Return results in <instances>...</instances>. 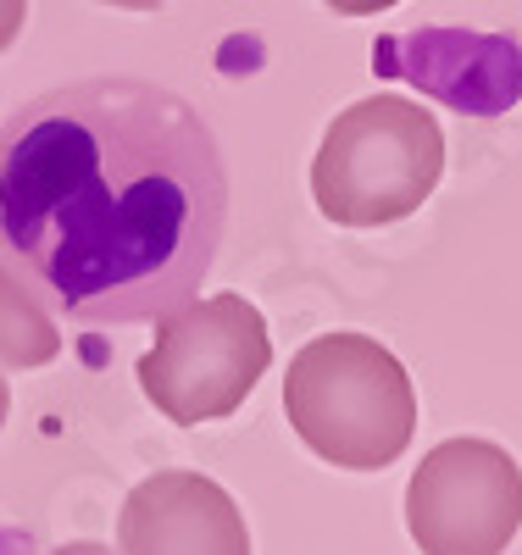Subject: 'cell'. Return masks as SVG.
<instances>
[{
    "mask_svg": "<svg viewBox=\"0 0 522 555\" xmlns=\"http://www.w3.org/2000/svg\"><path fill=\"white\" fill-rule=\"evenodd\" d=\"M228 167L183 95L84 78L0 122V261L73 322H151L201 295Z\"/></svg>",
    "mask_w": 522,
    "mask_h": 555,
    "instance_id": "6da1fadb",
    "label": "cell"
},
{
    "mask_svg": "<svg viewBox=\"0 0 522 555\" xmlns=\"http://www.w3.org/2000/svg\"><path fill=\"white\" fill-rule=\"evenodd\" d=\"M406 528L422 555H506L522 533V467L489 439H445L406 483Z\"/></svg>",
    "mask_w": 522,
    "mask_h": 555,
    "instance_id": "5b68a950",
    "label": "cell"
},
{
    "mask_svg": "<svg viewBox=\"0 0 522 555\" xmlns=\"http://www.w3.org/2000/svg\"><path fill=\"white\" fill-rule=\"evenodd\" d=\"M101 7H123V12H156L162 0H101Z\"/></svg>",
    "mask_w": 522,
    "mask_h": 555,
    "instance_id": "8fae6325",
    "label": "cell"
},
{
    "mask_svg": "<svg viewBox=\"0 0 522 555\" xmlns=\"http://www.w3.org/2000/svg\"><path fill=\"white\" fill-rule=\"evenodd\" d=\"M123 555H251V528L206 473H151L117 512Z\"/></svg>",
    "mask_w": 522,
    "mask_h": 555,
    "instance_id": "8992f818",
    "label": "cell"
},
{
    "mask_svg": "<svg viewBox=\"0 0 522 555\" xmlns=\"http://www.w3.org/2000/svg\"><path fill=\"white\" fill-rule=\"evenodd\" d=\"M445 178V128L411 95H367L328 122L311 201L340 228H390L422 211Z\"/></svg>",
    "mask_w": 522,
    "mask_h": 555,
    "instance_id": "3957f363",
    "label": "cell"
},
{
    "mask_svg": "<svg viewBox=\"0 0 522 555\" xmlns=\"http://www.w3.org/2000/svg\"><path fill=\"white\" fill-rule=\"evenodd\" d=\"M272 366L267 317L245 295L189 300L162 317L156 345L139 356V389L178 428L233 416Z\"/></svg>",
    "mask_w": 522,
    "mask_h": 555,
    "instance_id": "277c9868",
    "label": "cell"
},
{
    "mask_svg": "<svg viewBox=\"0 0 522 555\" xmlns=\"http://www.w3.org/2000/svg\"><path fill=\"white\" fill-rule=\"evenodd\" d=\"M23 23H28V0H0V51H12Z\"/></svg>",
    "mask_w": 522,
    "mask_h": 555,
    "instance_id": "ba28073f",
    "label": "cell"
},
{
    "mask_svg": "<svg viewBox=\"0 0 522 555\" xmlns=\"http://www.w3.org/2000/svg\"><path fill=\"white\" fill-rule=\"evenodd\" d=\"M51 555H123V550H106V544H94V539H78V544H56Z\"/></svg>",
    "mask_w": 522,
    "mask_h": 555,
    "instance_id": "30bf717a",
    "label": "cell"
},
{
    "mask_svg": "<svg viewBox=\"0 0 522 555\" xmlns=\"http://www.w3.org/2000/svg\"><path fill=\"white\" fill-rule=\"evenodd\" d=\"M7 416H12V389H7V378H0V428H7Z\"/></svg>",
    "mask_w": 522,
    "mask_h": 555,
    "instance_id": "7c38bea8",
    "label": "cell"
},
{
    "mask_svg": "<svg viewBox=\"0 0 522 555\" xmlns=\"http://www.w3.org/2000/svg\"><path fill=\"white\" fill-rule=\"evenodd\" d=\"M56 356H62V334L51 322V306L0 261V366L28 373V366H51Z\"/></svg>",
    "mask_w": 522,
    "mask_h": 555,
    "instance_id": "52a82bcc",
    "label": "cell"
},
{
    "mask_svg": "<svg viewBox=\"0 0 522 555\" xmlns=\"http://www.w3.org/2000/svg\"><path fill=\"white\" fill-rule=\"evenodd\" d=\"M328 12H340V17H378V12H390L400 7V0H322Z\"/></svg>",
    "mask_w": 522,
    "mask_h": 555,
    "instance_id": "9c48e42d",
    "label": "cell"
},
{
    "mask_svg": "<svg viewBox=\"0 0 522 555\" xmlns=\"http://www.w3.org/2000/svg\"><path fill=\"white\" fill-rule=\"evenodd\" d=\"M283 416L295 439L345 473H378L417 434V389L390 345L372 334H317L283 378Z\"/></svg>",
    "mask_w": 522,
    "mask_h": 555,
    "instance_id": "7a4b0ae2",
    "label": "cell"
}]
</instances>
